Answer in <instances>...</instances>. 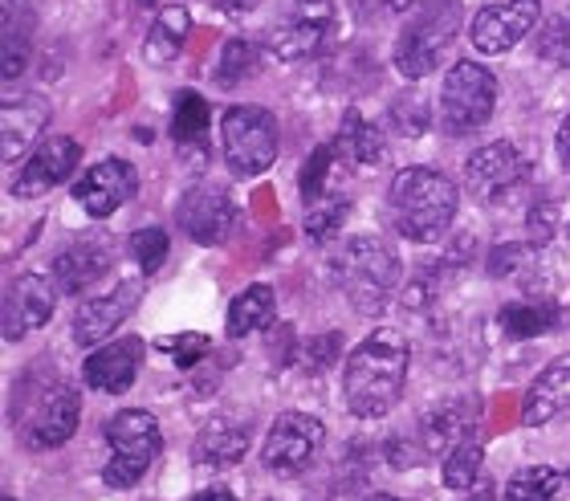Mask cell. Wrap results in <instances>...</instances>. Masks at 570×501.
<instances>
[{"instance_id": "obj_1", "label": "cell", "mask_w": 570, "mask_h": 501, "mask_svg": "<svg viewBox=\"0 0 570 501\" xmlns=\"http://www.w3.org/2000/svg\"><path fill=\"white\" fill-rule=\"evenodd\" d=\"M407 367H412V343H407V334L395 331V326L371 331L367 338L346 355L343 395H346L351 416H358V420L392 416V407L400 404V395H404Z\"/></svg>"}, {"instance_id": "obj_2", "label": "cell", "mask_w": 570, "mask_h": 501, "mask_svg": "<svg viewBox=\"0 0 570 501\" xmlns=\"http://www.w3.org/2000/svg\"><path fill=\"white\" fill-rule=\"evenodd\" d=\"M12 432L29 449H58L78 432L82 420V395L66 371L53 363H33L12 387Z\"/></svg>"}, {"instance_id": "obj_3", "label": "cell", "mask_w": 570, "mask_h": 501, "mask_svg": "<svg viewBox=\"0 0 570 501\" xmlns=\"http://www.w3.org/2000/svg\"><path fill=\"white\" fill-rule=\"evenodd\" d=\"M461 208V191L449 176H440L432 167H404L392 176L387 188V216L395 233L412 245H432L449 233Z\"/></svg>"}, {"instance_id": "obj_4", "label": "cell", "mask_w": 570, "mask_h": 501, "mask_svg": "<svg viewBox=\"0 0 570 501\" xmlns=\"http://www.w3.org/2000/svg\"><path fill=\"white\" fill-rule=\"evenodd\" d=\"M331 274L358 314H383V306L400 289L404 265H400V257H395V249L387 240L351 237L343 249L334 253Z\"/></svg>"}, {"instance_id": "obj_5", "label": "cell", "mask_w": 570, "mask_h": 501, "mask_svg": "<svg viewBox=\"0 0 570 501\" xmlns=\"http://www.w3.org/2000/svg\"><path fill=\"white\" fill-rule=\"evenodd\" d=\"M464 24V4L461 0H424L420 12L404 24V33L395 41V70L407 82H420L436 70L440 61L449 58L452 41L461 37Z\"/></svg>"}, {"instance_id": "obj_6", "label": "cell", "mask_w": 570, "mask_h": 501, "mask_svg": "<svg viewBox=\"0 0 570 501\" xmlns=\"http://www.w3.org/2000/svg\"><path fill=\"white\" fill-rule=\"evenodd\" d=\"M107 444L110 456L102 465V481L110 490H131L155 465V456L164 449V432L147 407H127V412H115L107 420Z\"/></svg>"}, {"instance_id": "obj_7", "label": "cell", "mask_w": 570, "mask_h": 501, "mask_svg": "<svg viewBox=\"0 0 570 501\" xmlns=\"http://www.w3.org/2000/svg\"><path fill=\"white\" fill-rule=\"evenodd\" d=\"M498 110V78L481 61L461 58L449 66L444 86H440V127L449 135L481 131Z\"/></svg>"}, {"instance_id": "obj_8", "label": "cell", "mask_w": 570, "mask_h": 501, "mask_svg": "<svg viewBox=\"0 0 570 501\" xmlns=\"http://www.w3.org/2000/svg\"><path fill=\"white\" fill-rule=\"evenodd\" d=\"M334 24H338L334 0H285L265 29V49L277 61H309L331 46Z\"/></svg>"}, {"instance_id": "obj_9", "label": "cell", "mask_w": 570, "mask_h": 501, "mask_svg": "<svg viewBox=\"0 0 570 501\" xmlns=\"http://www.w3.org/2000/svg\"><path fill=\"white\" fill-rule=\"evenodd\" d=\"M220 147H225V164L237 176H262L277 164V119L274 110L240 102L228 107L220 119Z\"/></svg>"}, {"instance_id": "obj_10", "label": "cell", "mask_w": 570, "mask_h": 501, "mask_svg": "<svg viewBox=\"0 0 570 501\" xmlns=\"http://www.w3.org/2000/svg\"><path fill=\"white\" fill-rule=\"evenodd\" d=\"M322 441H326V424L309 412H282V416L269 424L262 444V461L269 473L277 478H294L318 456Z\"/></svg>"}, {"instance_id": "obj_11", "label": "cell", "mask_w": 570, "mask_h": 501, "mask_svg": "<svg viewBox=\"0 0 570 501\" xmlns=\"http://www.w3.org/2000/svg\"><path fill=\"white\" fill-rule=\"evenodd\" d=\"M237 204L225 188L216 184H196L179 196L176 204V225L184 237H191L196 245H225L237 233Z\"/></svg>"}, {"instance_id": "obj_12", "label": "cell", "mask_w": 570, "mask_h": 501, "mask_svg": "<svg viewBox=\"0 0 570 501\" xmlns=\"http://www.w3.org/2000/svg\"><path fill=\"white\" fill-rule=\"evenodd\" d=\"M58 282H49L46 274H21L12 277V286L4 289V306H0V331L9 343H21L24 334L46 326L58 306Z\"/></svg>"}, {"instance_id": "obj_13", "label": "cell", "mask_w": 570, "mask_h": 501, "mask_svg": "<svg viewBox=\"0 0 570 501\" xmlns=\"http://www.w3.org/2000/svg\"><path fill=\"white\" fill-rule=\"evenodd\" d=\"M73 200L82 204L86 216H95V220H107L115 216L127 200H135V191H139V171H135L127 159H98L90 171L78 176L73 184Z\"/></svg>"}, {"instance_id": "obj_14", "label": "cell", "mask_w": 570, "mask_h": 501, "mask_svg": "<svg viewBox=\"0 0 570 501\" xmlns=\"http://www.w3.org/2000/svg\"><path fill=\"white\" fill-rule=\"evenodd\" d=\"M538 21H542V0H501L476 12L469 37L476 53H510Z\"/></svg>"}, {"instance_id": "obj_15", "label": "cell", "mask_w": 570, "mask_h": 501, "mask_svg": "<svg viewBox=\"0 0 570 501\" xmlns=\"http://www.w3.org/2000/svg\"><path fill=\"white\" fill-rule=\"evenodd\" d=\"M142 298V282L139 277H127L119 282L115 289L107 294H95V298H86L73 314V343L78 346H102L110 334L119 331L127 318L135 314Z\"/></svg>"}, {"instance_id": "obj_16", "label": "cell", "mask_w": 570, "mask_h": 501, "mask_svg": "<svg viewBox=\"0 0 570 501\" xmlns=\"http://www.w3.org/2000/svg\"><path fill=\"white\" fill-rule=\"evenodd\" d=\"M115 265V237L110 233H82L70 245H61V253L53 257V282L61 294H82L86 286H95L98 277Z\"/></svg>"}, {"instance_id": "obj_17", "label": "cell", "mask_w": 570, "mask_h": 501, "mask_svg": "<svg viewBox=\"0 0 570 501\" xmlns=\"http://www.w3.org/2000/svg\"><path fill=\"white\" fill-rule=\"evenodd\" d=\"M82 164V144L70 139V135H53L41 147H33V156L24 159V167L12 179V196L17 200H29V196H41V191L58 188L73 176V167Z\"/></svg>"}, {"instance_id": "obj_18", "label": "cell", "mask_w": 570, "mask_h": 501, "mask_svg": "<svg viewBox=\"0 0 570 501\" xmlns=\"http://www.w3.org/2000/svg\"><path fill=\"white\" fill-rule=\"evenodd\" d=\"M525 176H530V164H525L522 151L513 144H505V139L473 151L469 164H464V184L473 188L476 200H501L505 191L525 184Z\"/></svg>"}, {"instance_id": "obj_19", "label": "cell", "mask_w": 570, "mask_h": 501, "mask_svg": "<svg viewBox=\"0 0 570 501\" xmlns=\"http://www.w3.org/2000/svg\"><path fill=\"white\" fill-rule=\"evenodd\" d=\"M37 21H41V0H4L0 4V78L4 82L29 70Z\"/></svg>"}, {"instance_id": "obj_20", "label": "cell", "mask_w": 570, "mask_h": 501, "mask_svg": "<svg viewBox=\"0 0 570 501\" xmlns=\"http://www.w3.org/2000/svg\"><path fill=\"white\" fill-rule=\"evenodd\" d=\"M142 351H147V343H142L139 334H127L119 343H102L98 351H90L82 363L86 383H90L95 392L122 395L135 383V375H139Z\"/></svg>"}, {"instance_id": "obj_21", "label": "cell", "mask_w": 570, "mask_h": 501, "mask_svg": "<svg viewBox=\"0 0 570 501\" xmlns=\"http://www.w3.org/2000/svg\"><path fill=\"white\" fill-rule=\"evenodd\" d=\"M253 444V424L249 416H213L196 432V441H191V461L196 465H208V469H228L245 461Z\"/></svg>"}, {"instance_id": "obj_22", "label": "cell", "mask_w": 570, "mask_h": 501, "mask_svg": "<svg viewBox=\"0 0 570 501\" xmlns=\"http://www.w3.org/2000/svg\"><path fill=\"white\" fill-rule=\"evenodd\" d=\"M49 127V102L41 95H9L0 102V159H21Z\"/></svg>"}, {"instance_id": "obj_23", "label": "cell", "mask_w": 570, "mask_h": 501, "mask_svg": "<svg viewBox=\"0 0 570 501\" xmlns=\"http://www.w3.org/2000/svg\"><path fill=\"white\" fill-rule=\"evenodd\" d=\"M522 420L530 429H542L550 420H570V355H559L538 371L522 400Z\"/></svg>"}, {"instance_id": "obj_24", "label": "cell", "mask_w": 570, "mask_h": 501, "mask_svg": "<svg viewBox=\"0 0 570 501\" xmlns=\"http://www.w3.org/2000/svg\"><path fill=\"white\" fill-rule=\"evenodd\" d=\"M476 429H481V404H476L473 395H461V400H449V404L432 407L424 416L428 456H449L461 441L476 436Z\"/></svg>"}, {"instance_id": "obj_25", "label": "cell", "mask_w": 570, "mask_h": 501, "mask_svg": "<svg viewBox=\"0 0 570 501\" xmlns=\"http://www.w3.org/2000/svg\"><path fill=\"white\" fill-rule=\"evenodd\" d=\"M501 331L510 334V338H538V334H550V331H567L570 326V311L559 306V302H510V306H501L498 314Z\"/></svg>"}, {"instance_id": "obj_26", "label": "cell", "mask_w": 570, "mask_h": 501, "mask_svg": "<svg viewBox=\"0 0 570 501\" xmlns=\"http://www.w3.org/2000/svg\"><path fill=\"white\" fill-rule=\"evenodd\" d=\"M277 318V294L274 286H265V282H257V286L240 289L237 298L228 302V318H225V334L228 338H249V334L265 331V326Z\"/></svg>"}, {"instance_id": "obj_27", "label": "cell", "mask_w": 570, "mask_h": 501, "mask_svg": "<svg viewBox=\"0 0 570 501\" xmlns=\"http://www.w3.org/2000/svg\"><path fill=\"white\" fill-rule=\"evenodd\" d=\"M383 144H387V139H383L380 127L363 119L355 107L346 110L343 122H338V135H334V151H338V156H343L351 167L380 164V159H383Z\"/></svg>"}, {"instance_id": "obj_28", "label": "cell", "mask_w": 570, "mask_h": 501, "mask_svg": "<svg viewBox=\"0 0 570 501\" xmlns=\"http://www.w3.org/2000/svg\"><path fill=\"white\" fill-rule=\"evenodd\" d=\"M188 29H191V17L188 9H164L159 17L151 21L147 37H142V58L151 61V66H167V61L179 58V49L188 41Z\"/></svg>"}, {"instance_id": "obj_29", "label": "cell", "mask_w": 570, "mask_h": 501, "mask_svg": "<svg viewBox=\"0 0 570 501\" xmlns=\"http://www.w3.org/2000/svg\"><path fill=\"white\" fill-rule=\"evenodd\" d=\"M346 216H351V191L326 188L318 200L306 204V237L314 240V245H326V240L343 228Z\"/></svg>"}, {"instance_id": "obj_30", "label": "cell", "mask_w": 570, "mask_h": 501, "mask_svg": "<svg viewBox=\"0 0 570 501\" xmlns=\"http://www.w3.org/2000/svg\"><path fill=\"white\" fill-rule=\"evenodd\" d=\"M562 485H567V478H562L559 469L550 465L518 469L513 481L505 485V501H559Z\"/></svg>"}, {"instance_id": "obj_31", "label": "cell", "mask_w": 570, "mask_h": 501, "mask_svg": "<svg viewBox=\"0 0 570 501\" xmlns=\"http://www.w3.org/2000/svg\"><path fill=\"white\" fill-rule=\"evenodd\" d=\"M204 131H208V102L196 90H179L176 110H171V139L179 147H188L200 144Z\"/></svg>"}, {"instance_id": "obj_32", "label": "cell", "mask_w": 570, "mask_h": 501, "mask_svg": "<svg viewBox=\"0 0 570 501\" xmlns=\"http://www.w3.org/2000/svg\"><path fill=\"white\" fill-rule=\"evenodd\" d=\"M481 465H485V444L469 436L444 456V485L449 490H469L476 478H481Z\"/></svg>"}, {"instance_id": "obj_33", "label": "cell", "mask_w": 570, "mask_h": 501, "mask_svg": "<svg viewBox=\"0 0 570 501\" xmlns=\"http://www.w3.org/2000/svg\"><path fill=\"white\" fill-rule=\"evenodd\" d=\"M262 61V49L245 41V37H233L225 49H220V66H216V82L220 86H237L245 82Z\"/></svg>"}, {"instance_id": "obj_34", "label": "cell", "mask_w": 570, "mask_h": 501, "mask_svg": "<svg viewBox=\"0 0 570 501\" xmlns=\"http://www.w3.org/2000/svg\"><path fill=\"white\" fill-rule=\"evenodd\" d=\"M167 249H171V240H167L164 228H139V233H131V240H127V253H131V262L139 265L142 277H151L164 269Z\"/></svg>"}, {"instance_id": "obj_35", "label": "cell", "mask_w": 570, "mask_h": 501, "mask_svg": "<svg viewBox=\"0 0 570 501\" xmlns=\"http://www.w3.org/2000/svg\"><path fill=\"white\" fill-rule=\"evenodd\" d=\"M387 119L400 135H424L432 127V110H428V98L420 90H404L400 98H392V107H387Z\"/></svg>"}, {"instance_id": "obj_36", "label": "cell", "mask_w": 570, "mask_h": 501, "mask_svg": "<svg viewBox=\"0 0 570 501\" xmlns=\"http://www.w3.org/2000/svg\"><path fill=\"white\" fill-rule=\"evenodd\" d=\"M538 58L559 66V70H570V12H554L542 29H538Z\"/></svg>"}, {"instance_id": "obj_37", "label": "cell", "mask_w": 570, "mask_h": 501, "mask_svg": "<svg viewBox=\"0 0 570 501\" xmlns=\"http://www.w3.org/2000/svg\"><path fill=\"white\" fill-rule=\"evenodd\" d=\"M334 159H338V151H334V144H322L309 151L306 167H302V176H297V188H302V200H318L322 191L331 188V176H334Z\"/></svg>"}, {"instance_id": "obj_38", "label": "cell", "mask_w": 570, "mask_h": 501, "mask_svg": "<svg viewBox=\"0 0 570 501\" xmlns=\"http://www.w3.org/2000/svg\"><path fill=\"white\" fill-rule=\"evenodd\" d=\"M208 346H213V338L204 331H179V334H164V338L155 343V351L171 358L176 367H196V363L208 355Z\"/></svg>"}, {"instance_id": "obj_39", "label": "cell", "mask_w": 570, "mask_h": 501, "mask_svg": "<svg viewBox=\"0 0 570 501\" xmlns=\"http://www.w3.org/2000/svg\"><path fill=\"white\" fill-rule=\"evenodd\" d=\"M338 346H343V334L334 331V334H318V338H309L306 343V367L309 371H322V367H331L334 358H338Z\"/></svg>"}, {"instance_id": "obj_40", "label": "cell", "mask_w": 570, "mask_h": 501, "mask_svg": "<svg viewBox=\"0 0 570 501\" xmlns=\"http://www.w3.org/2000/svg\"><path fill=\"white\" fill-rule=\"evenodd\" d=\"M554 216H559V204H534L530 208V245H547L550 237H554Z\"/></svg>"}, {"instance_id": "obj_41", "label": "cell", "mask_w": 570, "mask_h": 501, "mask_svg": "<svg viewBox=\"0 0 570 501\" xmlns=\"http://www.w3.org/2000/svg\"><path fill=\"white\" fill-rule=\"evenodd\" d=\"M525 253L530 249H522V245H498V249L489 253V274L505 277L513 265H525Z\"/></svg>"}, {"instance_id": "obj_42", "label": "cell", "mask_w": 570, "mask_h": 501, "mask_svg": "<svg viewBox=\"0 0 570 501\" xmlns=\"http://www.w3.org/2000/svg\"><path fill=\"white\" fill-rule=\"evenodd\" d=\"M420 0H355V9L371 12V17H387V12H407L416 9Z\"/></svg>"}, {"instance_id": "obj_43", "label": "cell", "mask_w": 570, "mask_h": 501, "mask_svg": "<svg viewBox=\"0 0 570 501\" xmlns=\"http://www.w3.org/2000/svg\"><path fill=\"white\" fill-rule=\"evenodd\" d=\"M554 151H559L562 167L570 171V110H567V119L559 122V135H554Z\"/></svg>"}, {"instance_id": "obj_44", "label": "cell", "mask_w": 570, "mask_h": 501, "mask_svg": "<svg viewBox=\"0 0 570 501\" xmlns=\"http://www.w3.org/2000/svg\"><path fill=\"white\" fill-rule=\"evenodd\" d=\"M262 4V0H213V9L228 12V17H245V12H253Z\"/></svg>"}, {"instance_id": "obj_45", "label": "cell", "mask_w": 570, "mask_h": 501, "mask_svg": "<svg viewBox=\"0 0 570 501\" xmlns=\"http://www.w3.org/2000/svg\"><path fill=\"white\" fill-rule=\"evenodd\" d=\"M191 501H240L233 490H225V485H213V490H204V493H196Z\"/></svg>"}, {"instance_id": "obj_46", "label": "cell", "mask_w": 570, "mask_h": 501, "mask_svg": "<svg viewBox=\"0 0 570 501\" xmlns=\"http://www.w3.org/2000/svg\"><path fill=\"white\" fill-rule=\"evenodd\" d=\"M476 501H493V485H485V490L476 493Z\"/></svg>"}, {"instance_id": "obj_47", "label": "cell", "mask_w": 570, "mask_h": 501, "mask_svg": "<svg viewBox=\"0 0 570 501\" xmlns=\"http://www.w3.org/2000/svg\"><path fill=\"white\" fill-rule=\"evenodd\" d=\"M371 501H404V498H392V493H380V498H371Z\"/></svg>"}, {"instance_id": "obj_48", "label": "cell", "mask_w": 570, "mask_h": 501, "mask_svg": "<svg viewBox=\"0 0 570 501\" xmlns=\"http://www.w3.org/2000/svg\"><path fill=\"white\" fill-rule=\"evenodd\" d=\"M4 501H12V498H9V493H4Z\"/></svg>"}, {"instance_id": "obj_49", "label": "cell", "mask_w": 570, "mask_h": 501, "mask_svg": "<svg viewBox=\"0 0 570 501\" xmlns=\"http://www.w3.org/2000/svg\"><path fill=\"white\" fill-rule=\"evenodd\" d=\"M567 233H570V228H567Z\"/></svg>"}]
</instances>
